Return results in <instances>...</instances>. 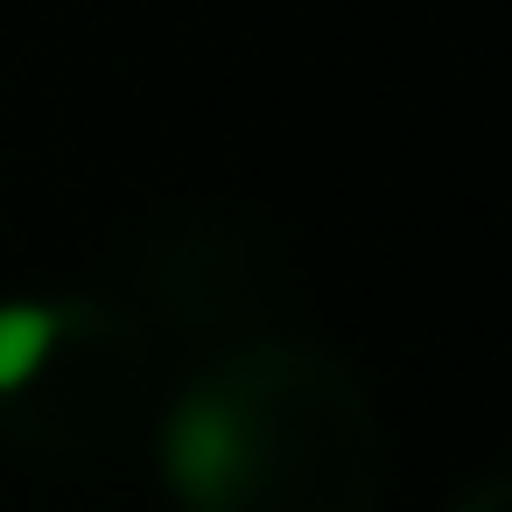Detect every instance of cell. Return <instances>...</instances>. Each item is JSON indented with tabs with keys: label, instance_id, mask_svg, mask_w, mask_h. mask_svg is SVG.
I'll list each match as a JSON object with an SVG mask.
<instances>
[{
	"label": "cell",
	"instance_id": "6da1fadb",
	"mask_svg": "<svg viewBox=\"0 0 512 512\" xmlns=\"http://www.w3.org/2000/svg\"><path fill=\"white\" fill-rule=\"evenodd\" d=\"M169 484L197 505H218L239 484V428L225 407H190L169 421Z\"/></svg>",
	"mask_w": 512,
	"mask_h": 512
},
{
	"label": "cell",
	"instance_id": "7a4b0ae2",
	"mask_svg": "<svg viewBox=\"0 0 512 512\" xmlns=\"http://www.w3.org/2000/svg\"><path fill=\"white\" fill-rule=\"evenodd\" d=\"M64 337V309L50 302H0V393H22Z\"/></svg>",
	"mask_w": 512,
	"mask_h": 512
}]
</instances>
